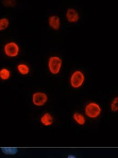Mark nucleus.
<instances>
[{"mask_svg":"<svg viewBox=\"0 0 118 158\" xmlns=\"http://www.w3.org/2000/svg\"><path fill=\"white\" fill-rule=\"evenodd\" d=\"M66 17L69 22H76L79 19L78 12L73 9H69L67 10Z\"/></svg>","mask_w":118,"mask_h":158,"instance_id":"6","label":"nucleus"},{"mask_svg":"<svg viewBox=\"0 0 118 158\" xmlns=\"http://www.w3.org/2000/svg\"><path fill=\"white\" fill-rule=\"evenodd\" d=\"M17 69L19 70V72L22 75H27L29 73L30 71L29 67L24 64H19L17 67Z\"/></svg>","mask_w":118,"mask_h":158,"instance_id":"10","label":"nucleus"},{"mask_svg":"<svg viewBox=\"0 0 118 158\" xmlns=\"http://www.w3.org/2000/svg\"><path fill=\"white\" fill-rule=\"evenodd\" d=\"M73 118L74 120L81 126H83L86 123V118L81 114L75 113L74 114Z\"/></svg>","mask_w":118,"mask_h":158,"instance_id":"9","label":"nucleus"},{"mask_svg":"<svg viewBox=\"0 0 118 158\" xmlns=\"http://www.w3.org/2000/svg\"><path fill=\"white\" fill-rule=\"evenodd\" d=\"M4 52L9 57H15L19 54V47L17 44L13 42L8 43L4 48Z\"/></svg>","mask_w":118,"mask_h":158,"instance_id":"4","label":"nucleus"},{"mask_svg":"<svg viewBox=\"0 0 118 158\" xmlns=\"http://www.w3.org/2000/svg\"><path fill=\"white\" fill-rule=\"evenodd\" d=\"M9 21L6 18L0 19V31H3L8 27Z\"/></svg>","mask_w":118,"mask_h":158,"instance_id":"12","label":"nucleus"},{"mask_svg":"<svg viewBox=\"0 0 118 158\" xmlns=\"http://www.w3.org/2000/svg\"><path fill=\"white\" fill-rule=\"evenodd\" d=\"M49 26L54 30H57L60 25V20L59 17L57 16H52L49 19Z\"/></svg>","mask_w":118,"mask_h":158,"instance_id":"7","label":"nucleus"},{"mask_svg":"<svg viewBox=\"0 0 118 158\" xmlns=\"http://www.w3.org/2000/svg\"><path fill=\"white\" fill-rule=\"evenodd\" d=\"M67 158H77L76 156H74L73 155H70L69 156H68Z\"/></svg>","mask_w":118,"mask_h":158,"instance_id":"15","label":"nucleus"},{"mask_svg":"<svg viewBox=\"0 0 118 158\" xmlns=\"http://www.w3.org/2000/svg\"><path fill=\"white\" fill-rule=\"evenodd\" d=\"M118 98H116L111 104V110L113 112H117L118 110Z\"/></svg>","mask_w":118,"mask_h":158,"instance_id":"14","label":"nucleus"},{"mask_svg":"<svg viewBox=\"0 0 118 158\" xmlns=\"http://www.w3.org/2000/svg\"><path fill=\"white\" fill-rule=\"evenodd\" d=\"M101 110L99 105L95 102L89 103L85 110L86 115L90 118H97L101 113Z\"/></svg>","mask_w":118,"mask_h":158,"instance_id":"1","label":"nucleus"},{"mask_svg":"<svg viewBox=\"0 0 118 158\" xmlns=\"http://www.w3.org/2000/svg\"><path fill=\"white\" fill-rule=\"evenodd\" d=\"M48 100V97L43 92L35 93L32 97L33 104L37 106H42L46 103Z\"/></svg>","mask_w":118,"mask_h":158,"instance_id":"5","label":"nucleus"},{"mask_svg":"<svg viewBox=\"0 0 118 158\" xmlns=\"http://www.w3.org/2000/svg\"><path fill=\"white\" fill-rule=\"evenodd\" d=\"M40 122L44 126H50L53 124V118L49 113H45L41 118Z\"/></svg>","mask_w":118,"mask_h":158,"instance_id":"8","label":"nucleus"},{"mask_svg":"<svg viewBox=\"0 0 118 158\" xmlns=\"http://www.w3.org/2000/svg\"><path fill=\"white\" fill-rule=\"evenodd\" d=\"M62 65V61L59 57H51L48 61V67L51 73L56 75L59 73Z\"/></svg>","mask_w":118,"mask_h":158,"instance_id":"2","label":"nucleus"},{"mask_svg":"<svg viewBox=\"0 0 118 158\" xmlns=\"http://www.w3.org/2000/svg\"><path fill=\"white\" fill-rule=\"evenodd\" d=\"M2 150L4 154L8 155H14L18 152V150L16 148H2Z\"/></svg>","mask_w":118,"mask_h":158,"instance_id":"13","label":"nucleus"},{"mask_svg":"<svg viewBox=\"0 0 118 158\" xmlns=\"http://www.w3.org/2000/svg\"><path fill=\"white\" fill-rule=\"evenodd\" d=\"M10 76V71L6 68H3L0 70V78L3 80L9 79Z\"/></svg>","mask_w":118,"mask_h":158,"instance_id":"11","label":"nucleus"},{"mask_svg":"<svg viewBox=\"0 0 118 158\" xmlns=\"http://www.w3.org/2000/svg\"><path fill=\"white\" fill-rule=\"evenodd\" d=\"M84 80V76L83 73L81 71H75L71 76V85L74 88H78L83 84Z\"/></svg>","mask_w":118,"mask_h":158,"instance_id":"3","label":"nucleus"}]
</instances>
